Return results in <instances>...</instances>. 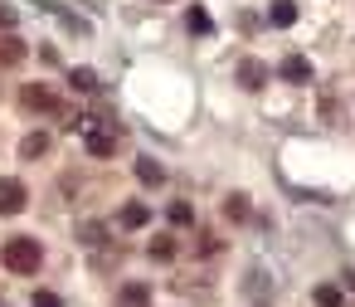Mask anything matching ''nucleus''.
<instances>
[{
    "label": "nucleus",
    "instance_id": "1",
    "mask_svg": "<svg viewBox=\"0 0 355 307\" xmlns=\"http://www.w3.org/2000/svg\"><path fill=\"white\" fill-rule=\"evenodd\" d=\"M0 258H6V268H10V273H35V268L44 263V249H40L30 234H15V239H6Z\"/></svg>",
    "mask_w": 355,
    "mask_h": 307
},
{
    "label": "nucleus",
    "instance_id": "2",
    "mask_svg": "<svg viewBox=\"0 0 355 307\" xmlns=\"http://www.w3.org/2000/svg\"><path fill=\"white\" fill-rule=\"evenodd\" d=\"M78 132H83V142H88L93 156H112L117 142H122L117 122H107V117H78Z\"/></svg>",
    "mask_w": 355,
    "mask_h": 307
},
{
    "label": "nucleus",
    "instance_id": "3",
    "mask_svg": "<svg viewBox=\"0 0 355 307\" xmlns=\"http://www.w3.org/2000/svg\"><path fill=\"white\" fill-rule=\"evenodd\" d=\"M30 200V190L15 181V176H0V215H20Z\"/></svg>",
    "mask_w": 355,
    "mask_h": 307
},
{
    "label": "nucleus",
    "instance_id": "4",
    "mask_svg": "<svg viewBox=\"0 0 355 307\" xmlns=\"http://www.w3.org/2000/svg\"><path fill=\"white\" fill-rule=\"evenodd\" d=\"M20 103H25L30 113H54V108H59V98H54L44 83H25V88H20Z\"/></svg>",
    "mask_w": 355,
    "mask_h": 307
},
{
    "label": "nucleus",
    "instance_id": "5",
    "mask_svg": "<svg viewBox=\"0 0 355 307\" xmlns=\"http://www.w3.org/2000/svg\"><path fill=\"white\" fill-rule=\"evenodd\" d=\"M239 83H243V88H263V83H268V64H263V59H243V64H239Z\"/></svg>",
    "mask_w": 355,
    "mask_h": 307
},
{
    "label": "nucleus",
    "instance_id": "6",
    "mask_svg": "<svg viewBox=\"0 0 355 307\" xmlns=\"http://www.w3.org/2000/svg\"><path fill=\"white\" fill-rule=\"evenodd\" d=\"M268 25H277V30L297 25V6H292V0H272V6H268Z\"/></svg>",
    "mask_w": 355,
    "mask_h": 307
},
{
    "label": "nucleus",
    "instance_id": "7",
    "mask_svg": "<svg viewBox=\"0 0 355 307\" xmlns=\"http://www.w3.org/2000/svg\"><path fill=\"white\" fill-rule=\"evenodd\" d=\"M282 78L287 83H311V64L302 54H292V59H282Z\"/></svg>",
    "mask_w": 355,
    "mask_h": 307
},
{
    "label": "nucleus",
    "instance_id": "8",
    "mask_svg": "<svg viewBox=\"0 0 355 307\" xmlns=\"http://www.w3.org/2000/svg\"><path fill=\"white\" fill-rule=\"evenodd\" d=\"M146 219H151V210H146V205H122V215H117V224H122V229H141Z\"/></svg>",
    "mask_w": 355,
    "mask_h": 307
},
{
    "label": "nucleus",
    "instance_id": "9",
    "mask_svg": "<svg viewBox=\"0 0 355 307\" xmlns=\"http://www.w3.org/2000/svg\"><path fill=\"white\" fill-rule=\"evenodd\" d=\"M25 54H30V49H25L15 35H6V40H0V64H25Z\"/></svg>",
    "mask_w": 355,
    "mask_h": 307
},
{
    "label": "nucleus",
    "instance_id": "10",
    "mask_svg": "<svg viewBox=\"0 0 355 307\" xmlns=\"http://www.w3.org/2000/svg\"><path fill=\"white\" fill-rule=\"evenodd\" d=\"M44 151H49V137H44V132H30V137L20 142V156H25V161H35V156H44Z\"/></svg>",
    "mask_w": 355,
    "mask_h": 307
},
{
    "label": "nucleus",
    "instance_id": "11",
    "mask_svg": "<svg viewBox=\"0 0 355 307\" xmlns=\"http://www.w3.org/2000/svg\"><path fill=\"white\" fill-rule=\"evenodd\" d=\"M69 83H73L78 93H93V88H98V74H93V69H73V74H69Z\"/></svg>",
    "mask_w": 355,
    "mask_h": 307
},
{
    "label": "nucleus",
    "instance_id": "12",
    "mask_svg": "<svg viewBox=\"0 0 355 307\" xmlns=\"http://www.w3.org/2000/svg\"><path fill=\"white\" fill-rule=\"evenodd\" d=\"M151 258H161V263L175 258V239H171V234H156V239H151Z\"/></svg>",
    "mask_w": 355,
    "mask_h": 307
},
{
    "label": "nucleus",
    "instance_id": "13",
    "mask_svg": "<svg viewBox=\"0 0 355 307\" xmlns=\"http://www.w3.org/2000/svg\"><path fill=\"white\" fill-rule=\"evenodd\" d=\"M340 302H345V292H340V288H331V283H321V288H316V307H340Z\"/></svg>",
    "mask_w": 355,
    "mask_h": 307
},
{
    "label": "nucleus",
    "instance_id": "14",
    "mask_svg": "<svg viewBox=\"0 0 355 307\" xmlns=\"http://www.w3.org/2000/svg\"><path fill=\"white\" fill-rule=\"evenodd\" d=\"M137 176H141L146 185H161V181H166V171H161L156 161H137Z\"/></svg>",
    "mask_w": 355,
    "mask_h": 307
},
{
    "label": "nucleus",
    "instance_id": "15",
    "mask_svg": "<svg viewBox=\"0 0 355 307\" xmlns=\"http://www.w3.org/2000/svg\"><path fill=\"white\" fill-rule=\"evenodd\" d=\"M224 215H234V219H248V195H229V200H224Z\"/></svg>",
    "mask_w": 355,
    "mask_h": 307
},
{
    "label": "nucleus",
    "instance_id": "16",
    "mask_svg": "<svg viewBox=\"0 0 355 307\" xmlns=\"http://www.w3.org/2000/svg\"><path fill=\"white\" fill-rule=\"evenodd\" d=\"M146 297H151V288H141V283H127L122 288V302H132V307H141Z\"/></svg>",
    "mask_w": 355,
    "mask_h": 307
},
{
    "label": "nucleus",
    "instance_id": "17",
    "mask_svg": "<svg viewBox=\"0 0 355 307\" xmlns=\"http://www.w3.org/2000/svg\"><path fill=\"white\" fill-rule=\"evenodd\" d=\"M190 30H195V35H209V30H214V25H209V15H205L200 6L190 10Z\"/></svg>",
    "mask_w": 355,
    "mask_h": 307
},
{
    "label": "nucleus",
    "instance_id": "18",
    "mask_svg": "<svg viewBox=\"0 0 355 307\" xmlns=\"http://www.w3.org/2000/svg\"><path fill=\"white\" fill-rule=\"evenodd\" d=\"M190 219H195V210H190L185 200H175V205H171V224H190Z\"/></svg>",
    "mask_w": 355,
    "mask_h": 307
},
{
    "label": "nucleus",
    "instance_id": "19",
    "mask_svg": "<svg viewBox=\"0 0 355 307\" xmlns=\"http://www.w3.org/2000/svg\"><path fill=\"white\" fill-rule=\"evenodd\" d=\"M35 307H64V297H59V292H44V288H40V292H35Z\"/></svg>",
    "mask_w": 355,
    "mask_h": 307
},
{
    "label": "nucleus",
    "instance_id": "20",
    "mask_svg": "<svg viewBox=\"0 0 355 307\" xmlns=\"http://www.w3.org/2000/svg\"><path fill=\"white\" fill-rule=\"evenodd\" d=\"M15 20H20L15 6H0V30H15Z\"/></svg>",
    "mask_w": 355,
    "mask_h": 307
},
{
    "label": "nucleus",
    "instance_id": "21",
    "mask_svg": "<svg viewBox=\"0 0 355 307\" xmlns=\"http://www.w3.org/2000/svg\"><path fill=\"white\" fill-rule=\"evenodd\" d=\"M345 283H350V288H355V273H345Z\"/></svg>",
    "mask_w": 355,
    "mask_h": 307
}]
</instances>
